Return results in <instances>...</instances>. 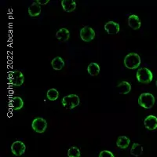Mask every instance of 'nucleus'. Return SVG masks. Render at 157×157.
<instances>
[{
    "label": "nucleus",
    "instance_id": "f257e3e1",
    "mask_svg": "<svg viewBox=\"0 0 157 157\" xmlns=\"http://www.w3.org/2000/svg\"><path fill=\"white\" fill-rule=\"evenodd\" d=\"M124 65L129 69H135L141 65V57L137 54L130 53L124 58Z\"/></svg>",
    "mask_w": 157,
    "mask_h": 157
},
{
    "label": "nucleus",
    "instance_id": "f03ea898",
    "mask_svg": "<svg viewBox=\"0 0 157 157\" xmlns=\"http://www.w3.org/2000/svg\"><path fill=\"white\" fill-rule=\"evenodd\" d=\"M137 81L141 83L148 84L152 82L153 78L152 72L147 68H141L137 70L136 74Z\"/></svg>",
    "mask_w": 157,
    "mask_h": 157
},
{
    "label": "nucleus",
    "instance_id": "7ed1b4c3",
    "mask_svg": "<svg viewBox=\"0 0 157 157\" xmlns=\"http://www.w3.org/2000/svg\"><path fill=\"white\" fill-rule=\"evenodd\" d=\"M138 104L146 109H152L155 104V98L150 93H143L138 98Z\"/></svg>",
    "mask_w": 157,
    "mask_h": 157
},
{
    "label": "nucleus",
    "instance_id": "20e7f679",
    "mask_svg": "<svg viewBox=\"0 0 157 157\" xmlns=\"http://www.w3.org/2000/svg\"><path fill=\"white\" fill-rule=\"evenodd\" d=\"M63 106L67 109H73L80 103V99L76 94H69L64 97L61 101Z\"/></svg>",
    "mask_w": 157,
    "mask_h": 157
},
{
    "label": "nucleus",
    "instance_id": "39448f33",
    "mask_svg": "<svg viewBox=\"0 0 157 157\" xmlns=\"http://www.w3.org/2000/svg\"><path fill=\"white\" fill-rule=\"evenodd\" d=\"M8 79L9 82L15 86H21L25 82V76L21 71L15 70V71H10L8 75Z\"/></svg>",
    "mask_w": 157,
    "mask_h": 157
},
{
    "label": "nucleus",
    "instance_id": "423d86ee",
    "mask_svg": "<svg viewBox=\"0 0 157 157\" xmlns=\"http://www.w3.org/2000/svg\"><path fill=\"white\" fill-rule=\"evenodd\" d=\"M32 127L36 132L39 133V134L45 132L47 128V120L41 117L36 118V119L32 121Z\"/></svg>",
    "mask_w": 157,
    "mask_h": 157
},
{
    "label": "nucleus",
    "instance_id": "0eeeda50",
    "mask_svg": "<svg viewBox=\"0 0 157 157\" xmlns=\"http://www.w3.org/2000/svg\"><path fill=\"white\" fill-rule=\"evenodd\" d=\"M80 38L84 42H90L95 38V32L89 26H85L80 30Z\"/></svg>",
    "mask_w": 157,
    "mask_h": 157
},
{
    "label": "nucleus",
    "instance_id": "6e6552de",
    "mask_svg": "<svg viewBox=\"0 0 157 157\" xmlns=\"http://www.w3.org/2000/svg\"><path fill=\"white\" fill-rule=\"evenodd\" d=\"M26 150V146L22 141H17L13 143L11 145V152L16 156L23 155Z\"/></svg>",
    "mask_w": 157,
    "mask_h": 157
},
{
    "label": "nucleus",
    "instance_id": "1a4fd4ad",
    "mask_svg": "<svg viewBox=\"0 0 157 157\" xmlns=\"http://www.w3.org/2000/svg\"><path fill=\"white\" fill-rule=\"evenodd\" d=\"M145 128L149 130H154L157 128V117L152 115H150L144 120Z\"/></svg>",
    "mask_w": 157,
    "mask_h": 157
},
{
    "label": "nucleus",
    "instance_id": "9d476101",
    "mask_svg": "<svg viewBox=\"0 0 157 157\" xmlns=\"http://www.w3.org/2000/svg\"><path fill=\"white\" fill-rule=\"evenodd\" d=\"M120 25L114 21H109L105 25V29L109 35H116L120 32Z\"/></svg>",
    "mask_w": 157,
    "mask_h": 157
},
{
    "label": "nucleus",
    "instance_id": "9b49d317",
    "mask_svg": "<svg viewBox=\"0 0 157 157\" xmlns=\"http://www.w3.org/2000/svg\"><path fill=\"white\" fill-rule=\"evenodd\" d=\"M128 25L134 30H137L141 26V20H140V18L137 15H130L128 17Z\"/></svg>",
    "mask_w": 157,
    "mask_h": 157
},
{
    "label": "nucleus",
    "instance_id": "f8f14e48",
    "mask_svg": "<svg viewBox=\"0 0 157 157\" xmlns=\"http://www.w3.org/2000/svg\"><path fill=\"white\" fill-rule=\"evenodd\" d=\"M9 105L12 109V110H20V109H21L23 108L24 101L21 98H20V97H14V98H11Z\"/></svg>",
    "mask_w": 157,
    "mask_h": 157
},
{
    "label": "nucleus",
    "instance_id": "ddd939ff",
    "mask_svg": "<svg viewBox=\"0 0 157 157\" xmlns=\"http://www.w3.org/2000/svg\"><path fill=\"white\" fill-rule=\"evenodd\" d=\"M61 6H62L64 11L71 13L75 10L76 8V2L74 0H62Z\"/></svg>",
    "mask_w": 157,
    "mask_h": 157
},
{
    "label": "nucleus",
    "instance_id": "4468645a",
    "mask_svg": "<svg viewBox=\"0 0 157 157\" xmlns=\"http://www.w3.org/2000/svg\"><path fill=\"white\" fill-rule=\"evenodd\" d=\"M56 37L61 42H67L70 38V32L67 29H60L56 33Z\"/></svg>",
    "mask_w": 157,
    "mask_h": 157
},
{
    "label": "nucleus",
    "instance_id": "2eb2a0df",
    "mask_svg": "<svg viewBox=\"0 0 157 157\" xmlns=\"http://www.w3.org/2000/svg\"><path fill=\"white\" fill-rule=\"evenodd\" d=\"M117 89L119 90V93L121 94H127L131 90V85L130 82L127 81H123L120 84H118Z\"/></svg>",
    "mask_w": 157,
    "mask_h": 157
},
{
    "label": "nucleus",
    "instance_id": "dca6fc26",
    "mask_svg": "<svg viewBox=\"0 0 157 157\" xmlns=\"http://www.w3.org/2000/svg\"><path fill=\"white\" fill-rule=\"evenodd\" d=\"M41 6L37 2H33L32 5L29 7V14L31 17H38L41 13Z\"/></svg>",
    "mask_w": 157,
    "mask_h": 157
},
{
    "label": "nucleus",
    "instance_id": "f3484780",
    "mask_svg": "<svg viewBox=\"0 0 157 157\" xmlns=\"http://www.w3.org/2000/svg\"><path fill=\"white\" fill-rule=\"evenodd\" d=\"M130 143V140L129 139L128 137H126V136H120L117 138V141H116V145L119 148L125 149V148H128Z\"/></svg>",
    "mask_w": 157,
    "mask_h": 157
},
{
    "label": "nucleus",
    "instance_id": "a211bd4d",
    "mask_svg": "<svg viewBox=\"0 0 157 157\" xmlns=\"http://www.w3.org/2000/svg\"><path fill=\"white\" fill-rule=\"evenodd\" d=\"M51 66L54 70H61L64 67V61L61 57H54L51 61Z\"/></svg>",
    "mask_w": 157,
    "mask_h": 157
},
{
    "label": "nucleus",
    "instance_id": "6ab92c4d",
    "mask_svg": "<svg viewBox=\"0 0 157 157\" xmlns=\"http://www.w3.org/2000/svg\"><path fill=\"white\" fill-rule=\"evenodd\" d=\"M88 73L92 76H96L100 72V66L97 63H90L87 67Z\"/></svg>",
    "mask_w": 157,
    "mask_h": 157
},
{
    "label": "nucleus",
    "instance_id": "aec40b11",
    "mask_svg": "<svg viewBox=\"0 0 157 157\" xmlns=\"http://www.w3.org/2000/svg\"><path fill=\"white\" fill-rule=\"evenodd\" d=\"M143 153V147L138 143H134L130 149V154L134 156H140Z\"/></svg>",
    "mask_w": 157,
    "mask_h": 157
},
{
    "label": "nucleus",
    "instance_id": "412c9836",
    "mask_svg": "<svg viewBox=\"0 0 157 157\" xmlns=\"http://www.w3.org/2000/svg\"><path fill=\"white\" fill-rule=\"evenodd\" d=\"M47 99L50 101H56L59 98V92L56 89H50L47 93Z\"/></svg>",
    "mask_w": 157,
    "mask_h": 157
},
{
    "label": "nucleus",
    "instance_id": "4be33fe9",
    "mask_svg": "<svg viewBox=\"0 0 157 157\" xmlns=\"http://www.w3.org/2000/svg\"><path fill=\"white\" fill-rule=\"evenodd\" d=\"M68 156L79 157L80 156V150L78 149V148H77V147L75 146L71 147L68 151Z\"/></svg>",
    "mask_w": 157,
    "mask_h": 157
},
{
    "label": "nucleus",
    "instance_id": "5701e85b",
    "mask_svg": "<svg viewBox=\"0 0 157 157\" xmlns=\"http://www.w3.org/2000/svg\"><path fill=\"white\" fill-rule=\"evenodd\" d=\"M99 157H115V155H113V152H110V151L104 150V151H101V152H100Z\"/></svg>",
    "mask_w": 157,
    "mask_h": 157
},
{
    "label": "nucleus",
    "instance_id": "b1692460",
    "mask_svg": "<svg viewBox=\"0 0 157 157\" xmlns=\"http://www.w3.org/2000/svg\"><path fill=\"white\" fill-rule=\"evenodd\" d=\"M49 2H50L49 0H44V1H43V0H37V1H36V2H37V3L40 6L46 5V4L48 3Z\"/></svg>",
    "mask_w": 157,
    "mask_h": 157
},
{
    "label": "nucleus",
    "instance_id": "393cba45",
    "mask_svg": "<svg viewBox=\"0 0 157 157\" xmlns=\"http://www.w3.org/2000/svg\"><path fill=\"white\" fill-rule=\"evenodd\" d=\"M155 85H156V86H157V79H156V82H155Z\"/></svg>",
    "mask_w": 157,
    "mask_h": 157
}]
</instances>
